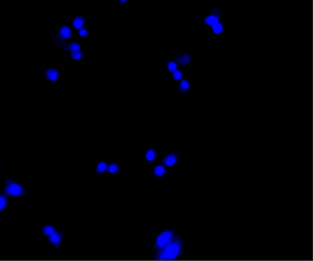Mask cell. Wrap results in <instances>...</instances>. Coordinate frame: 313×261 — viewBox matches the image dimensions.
I'll use <instances>...</instances> for the list:
<instances>
[{
	"label": "cell",
	"instance_id": "cell-18",
	"mask_svg": "<svg viewBox=\"0 0 313 261\" xmlns=\"http://www.w3.org/2000/svg\"><path fill=\"white\" fill-rule=\"evenodd\" d=\"M82 57V53L79 51H74V52H72V58L74 59V60H79L81 59Z\"/></svg>",
	"mask_w": 313,
	"mask_h": 261
},
{
	"label": "cell",
	"instance_id": "cell-22",
	"mask_svg": "<svg viewBox=\"0 0 313 261\" xmlns=\"http://www.w3.org/2000/svg\"><path fill=\"white\" fill-rule=\"evenodd\" d=\"M108 171H109L111 173L116 172V171H118V165H116V164H112V165H110V166L108 167Z\"/></svg>",
	"mask_w": 313,
	"mask_h": 261
},
{
	"label": "cell",
	"instance_id": "cell-3",
	"mask_svg": "<svg viewBox=\"0 0 313 261\" xmlns=\"http://www.w3.org/2000/svg\"><path fill=\"white\" fill-rule=\"evenodd\" d=\"M7 192L9 195H13V196H18V195H21L23 192L22 188L20 187V185L12 183L7 187Z\"/></svg>",
	"mask_w": 313,
	"mask_h": 261
},
{
	"label": "cell",
	"instance_id": "cell-16",
	"mask_svg": "<svg viewBox=\"0 0 313 261\" xmlns=\"http://www.w3.org/2000/svg\"><path fill=\"white\" fill-rule=\"evenodd\" d=\"M43 232H44V234L50 236V235H52V233L54 232V230H53V228H52V226H45V227L43 228Z\"/></svg>",
	"mask_w": 313,
	"mask_h": 261
},
{
	"label": "cell",
	"instance_id": "cell-10",
	"mask_svg": "<svg viewBox=\"0 0 313 261\" xmlns=\"http://www.w3.org/2000/svg\"><path fill=\"white\" fill-rule=\"evenodd\" d=\"M50 236H50V241L52 242V243L57 244V243H59V242H60V236L58 234H55V233L53 232L52 234L50 235Z\"/></svg>",
	"mask_w": 313,
	"mask_h": 261
},
{
	"label": "cell",
	"instance_id": "cell-13",
	"mask_svg": "<svg viewBox=\"0 0 313 261\" xmlns=\"http://www.w3.org/2000/svg\"><path fill=\"white\" fill-rule=\"evenodd\" d=\"M179 61H180V63H181V64L185 65V64H187L189 61H190V58H189L188 55H183L182 57L180 58Z\"/></svg>",
	"mask_w": 313,
	"mask_h": 261
},
{
	"label": "cell",
	"instance_id": "cell-6",
	"mask_svg": "<svg viewBox=\"0 0 313 261\" xmlns=\"http://www.w3.org/2000/svg\"><path fill=\"white\" fill-rule=\"evenodd\" d=\"M60 36L63 39H69L71 37V30L68 27H63L60 30Z\"/></svg>",
	"mask_w": 313,
	"mask_h": 261
},
{
	"label": "cell",
	"instance_id": "cell-21",
	"mask_svg": "<svg viewBox=\"0 0 313 261\" xmlns=\"http://www.w3.org/2000/svg\"><path fill=\"white\" fill-rule=\"evenodd\" d=\"M174 72V74H173L174 79H175V80H179V79H181V77H182V73H181V72H179V71H175V72Z\"/></svg>",
	"mask_w": 313,
	"mask_h": 261
},
{
	"label": "cell",
	"instance_id": "cell-9",
	"mask_svg": "<svg viewBox=\"0 0 313 261\" xmlns=\"http://www.w3.org/2000/svg\"><path fill=\"white\" fill-rule=\"evenodd\" d=\"M222 30H223V27H222V25H221L220 22H218V23H216L215 25L212 26V30H213V32L216 33V34L221 33V32H222Z\"/></svg>",
	"mask_w": 313,
	"mask_h": 261
},
{
	"label": "cell",
	"instance_id": "cell-23",
	"mask_svg": "<svg viewBox=\"0 0 313 261\" xmlns=\"http://www.w3.org/2000/svg\"><path fill=\"white\" fill-rule=\"evenodd\" d=\"M79 34H80V36H82V37H87V30H84V29H80Z\"/></svg>",
	"mask_w": 313,
	"mask_h": 261
},
{
	"label": "cell",
	"instance_id": "cell-20",
	"mask_svg": "<svg viewBox=\"0 0 313 261\" xmlns=\"http://www.w3.org/2000/svg\"><path fill=\"white\" fill-rule=\"evenodd\" d=\"M6 204H7V200H6V198L3 197V196H0V211H1V210L6 206Z\"/></svg>",
	"mask_w": 313,
	"mask_h": 261
},
{
	"label": "cell",
	"instance_id": "cell-19",
	"mask_svg": "<svg viewBox=\"0 0 313 261\" xmlns=\"http://www.w3.org/2000/svg\"><path fill=\"white\" fill-rule=\"evenodd\" d=\"M168 70H169L170 72H175V71L176 70V64H175V62H173V61L169 62V63H168Z\"/></svg>",
	"mask_w": 313,
	"mask_h": 261
},
{
	"label": "cell",
	"instance_id": "cell-1",
	"mask_svg": "<svg viewBox=\"0 0 313 261\" xmlns=\"http://www.w3.org/2000/svg\"><path fill=\"white\" fill-rule=\"evenodd\" d=\"M180 246L177 243H173L165 249V251L160 255L159 259H173L175 258L179 252Z\"/></svg>",
	"mask_w": 313,
	"mask_h": 261
},
{
	"label": "cell",
	"instance_id": "cell-7",
	"mask_svg": "<svg viewBox=\"0 0 313 261\" xmlns=\"http://www.w3.org/2000/svg\"><path fill=\"white\" fill-rule=\"evenodd\" d=\"M84 23V18L81 17H77L76 18H74V27H75V29L80 30V29H82V27H83Z\"/></svg>",
	"mask_w": 313,
	"mask_h": 261
},
{
	"label": "cell",
	"instance_id": "cell-14",
	"mask_svg": "<svg viewBox=\"0 0 313 261\" xmlns=\"http://www.w3.org/2000/svg\"><path fill=\"white\" fill-rule=\"evenodd\" d=\"M69 50H70L72 52L79 51H80V46H79L77 43H72V44L70 45V47H69Z\"/></svg>",
	"mask_w": 313,
	"mask_h": 261
},
{
	"label": "cell",
	"instance_id": "cell-24",
	"mask_svg": "<svg viewBox=\"0 0 313 261\" xmlns=\"http://www.w3.org/2000/svg\"><path fill=\"white\" fill-rule=\"evenodd\" d=\"M119 1H120L121 3H125V2L127 1V0H119Z\"/></svg>",
	"mask_w": 313,
	"mask_h": 261
},
{
	"label": "cell",
	"instance_id": "cell-5",
	"mask_svg": "<svg viewBox=\"0 0 313 261\" xmlns=\"http://www.w3.org/2000/svg\"><path fill=\"white\" fill-rule=\"evenodd\" d=\"M218 22H219V18H218L216 16H213V15H210V16H208V17H207L205 18V23L207 25H208V26L212 27L213 25H215Z\"/></svg>",
	"mask_w": 313,
	"mask_h": 261
},
{
	"label": "cell",
	"instance_id": "cell-4",
	"mask_svg": "<svg viewBox=\"0 0 313 261\" xmlns=\"http://www.w3.org/2000/svg\"><path fill=\"white\" fill-rule=\"evenodd\" d=\"M46 76L47 78H48L50 81H56L57 80V77H58V72H57L55 69H51L49 71H47L46 72Z\"/></svg>",
	"mask_w": 313,
	"mask_h": 261
},
{
	"label": "cell",
	"instance_id": "cell-15",
	"mask_svg": "<svg viewBox=\"0 0 313 261\" xmlns=\"http://www.w3.org/2000/svg\"><path fill=\"white\" fill-rule=\"evenodd\" d=\"M189 88V83L186 81H182L181 85H180V90L182 92H186Z\"/></svg>",
	"mask_w": 313,
	"mask_h": 261
},
{
	"label": "cell",
	"instance_id": "cell-11",
	"mask_svg": "<svg viewBox=\"0 0 313 261\" xmlns=\"http://www.w3.org/2000/svg\"><path fill=\"white\" fill-rule=\"evenodd\" d=\"M154 171L157 176H163L165 174V168L163 166H157L154 169Z\"/></svg>",
	"mask_w": 313,
	"mask_h": 261
},
{
	"label": "cell",
	"instance_id": "cell-8",
	"mask_svg": "<svg viewBox=\"0 0 313 261\" xmlns=\"http://www.w3.org/2000/svg\"><path fill=\"white\" fill-rule=\"evenodd\" d=\"M175 161H176V158H175V155H169V156H167V157L165 158V160H164L165 164H166V165H168V166L174 165V164L175 163Z\"/></svg>",
	"mask_w": 313,
	"mask_h": 261
},
{
	"label": "cell",
	"instance_id": "cell-12",
	"mask_svg": "<svg viewBox=\"0 0 313 261\" xmlns=\"http://www.w3.org/2000/svg\"><path fill=\"white\" fill-rule=\"evenodd\" d=\"M154 157H155V153H154V151L153 150H149L147 152V154H146V158H147V161H154Z\"/></svg>",
	"mask_w": 313,
	"mask_h": 261
},
{
	"label": "cell",
	"instance_id": "cell-2",
	"mask_svg": "<svg viewBox=\"0 0 313 261\" xmlns=\"http://www.w3.org/2000/svg\"><path fill=\"white\" fill-rule=\"evenodd\" d=\"M171 237H172V233L169 231H165L164 233H162L157 238V246L158 247H163L165 246L166 243L170 241Z\"/></svg>",
	"mask_w": 313,
	"mask_h": 261
},
{
	"label": "cell",
	"instance_id": "cell-17",
	"mask_svg": "<svg viewBox=\"0 0 313 261\" xmlns=\"http://www.w3.org/2000/svg\"><path fill=\"white\" fill-rule=\"evenodd\" d=\"M106 170H107V165H106V163L101 162V163L98 164V172H103V171H105Z\"/></svg>",
	"mask_w": 313,
	"mask_h": 261
}]
</instances>
